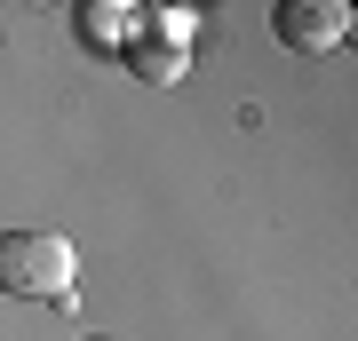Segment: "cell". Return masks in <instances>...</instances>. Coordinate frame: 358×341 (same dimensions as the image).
Returning <instances> with one entry per match:
<instances>
[{"label":"cell","mask_w":358,"mask_h":341,"mask_svg":"<svg viewBox=\"0 0 358 341\" xmlns=\"http://www.w3.org/2000/svg\"><path fill=\"white\" fill-rule=\"evenodd\" d=\"M80 278V254L64 230H0V294L16 302H64Z\"/></svg>","instance_id":"cell-1"},{"label":"cell","mask_w":358,"mask_h":341,"mask_svg":"<svg viewBox=\"0 0 358 341\" xmlns=\"http://www.w3.org/2000/svg\"><path fill=\"white\" fill-rule=\"evenodd\" d=\"M271 32H279L287 48H303V56H327V48L350 40V8L343 0H287V8L271 16Z\"/></svg>","instance_id":"cell-2"},{"label":"cell","mask_w":358,"mask_h":341,"mask_svg":"<svg viewBox=\"0 0 358 341\" xmlns=\"http://www.w3.org/2000/svg\"><path fill=\"white\" fill-rule=\"evenodd\" d=\"M143 24V8H128V0H80L72 8V32L88 40V48H128Z\"/></svg>","instance_id":"cell-3"},{"label":"cell","mask_w":358,"mask_h":341,"mask_svg":"<svg viewBox=\"0 0 358 341\" xmlns=\"http://www.w3.org/2000/svg\"><path fill=\"white\" fill-rule=\"evenodd\" d=\"M120 63L143 79V88H176L183 72H192V48H176V40H152V32H136L128 48H120Z\"/></svg>","instance_id":"cell-4"}]
</instances>
